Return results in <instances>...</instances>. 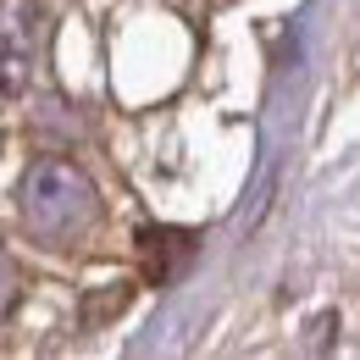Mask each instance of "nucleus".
<instances>
[{
	"mask_svg": "<svg viewBox=\"0 0 360 360\" xmlns=\"http://www.w3.org/2000/svg\"><path fill=\"white\" fill-rule=\"evenodd\" d=\"M11 305H17V271H11V261L0 255V321H6Z\"/></svg>",
	"mask_w": 360,
	"mask_h": 360,
	"instance_id": "7ed1b4c3",
	"label": "nucleus"
},
{
	"mask_svg": "<svg viewBox=\"0 0 360 360\" xmlns=\"http://www.w3.org/2000/svg\"><path fill=\"white\" fill-rule=\"evenodd\" d=\"M17 205H22V222L34 238L45 244H78L89 238L94 222H100V194L84 167L61 161V155H45L22 172V188H17Z\"/></svg>",
	"mask_w": 360,
	"mask_h": 360,
	"instance_id": "f257e3e1",
	"label": "nucleus"
},
{
	"mask_svg": "<svg viewBox=\"0 0 360 360\" xmlns=\"http://www.w3.org/2000/svg\"><path fill=\"white\" fill-rule=\"evenodd\" d=\"M34 78V0H0V100H17Z\"/></svg>",
	"mask_w": 360,
	"mask_h": 360,
	"instance_id": "f03ea898",
	"label": "nucleus"
}]
</instances>
